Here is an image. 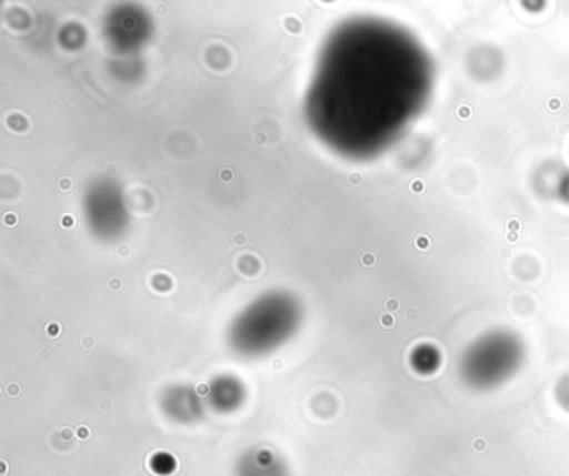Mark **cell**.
I'll return each mask as SVG.
<instances>
[{"mask_svg": "<svg viewBox=\"0 0 569 476\" xmlns=\"http://www.w3.org/2000/svg\"><path fill=\"white\" fill-rule=\"evenodd\" d=\"M522 340L509 330H491L476 338L462 353L458 373L475 392H492L506 385L525 363Z\"/></svg>", "mask_w": 569, "mask_h": 476, "instance_id": "1", "label": "cell"}, {"mask_svg": "<svg viewBox=\"0 0 569 476\" xmlns=\"http://www.w3.org/2000/svg\"><path fill=\"white\" fill-rule=\"evenodd\" d=\"M239 476H286L281 459L269 449H252L239 462Z\"/></svg>", "mask_w": 569, "mask_h": 476, "instance_id": "2", "label": "cell"}, {"mask_svg": "<svg viewBox=\"0 0 569 476\" xmlns=\"http://www.w3.org/2000/svg\"><path fill=\"white\" fill-rule=\"evenodd\" d=\"M439 363H441V356H439L436 346L419 345L416 346L415 352L411 353L412 368L421 373V375H429V373L436 372Z\"/></svg>", "mask_w": 569, "mask_h": 476, "instance_id": "3", "label": "cell"}, {"mask_svg": "<svg viewBox=\"0 0 569 476\" xmlns=\"http://www.w3.org/2000/svg\"><path fill=\"white\" fill-rule=\"evenodd\" d=\"M555 399L562 412L569 413V375L562 376L555 388Z\"/></svg>", "mask_w": 569, "mask_h": 476, "instance_id": "4", "label": "cell"}, {"mask_svg": "<svg viewBox=\"0 0 569 476\" xmlns=\"http://www.w3.org/2000/svg\"><path fill=\"white\" fill-rule=\"evenodd\" d=\"M72 186V182L69 179H62L61 180V189L62 190H69Z\"/></svg>", "mask_w": 569, "mask_h": 476, "instance_id": "5", "label": "cell"}, {"mask_svg": "<svg viewBox=\"0 0 569 476\" xmlns=\"http://www.w3.org/2000/svg\"><path fill=\"white\" fill-rule=\"evenodd\" d=\"M64 225H74V219L72 216H64Z\"/></svg>", "mask_w": 569, "mask_h": 476, "instance_id": "6", "label": "cell"}, {"mask_svg": "<svg viewBox=\"0 0 569 476\" xmlns=\"http://www.w3.org/2000/svg\"><path fill=\"white\" fill-rule=\"evenodd\" d=\"M222 180H231L232 173L228 172V170H224V172L221 173Z\"/></svg>", "mask_w": 569, "mask_h": 476, "instance_id": "7", "label": "cell"}, {"mask_svg": "<svg viewBox=\"0 0 569 476\" xmlns=\"http://www.w3.org/2000/svg\"><path fill=\"white\" fill-rule=\"evenodd\" d=\"M236 242H238V243H244V242H246V239H244V236H236Z\"/></svg>", "mask_w": 569, "mask_h": 476, "instance_id": "8", "label": "cell"}]
</instances>
